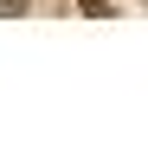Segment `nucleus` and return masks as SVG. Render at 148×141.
<instances>
[{"label":"nucleus","instance_id":"obj_1","mask_svg":"<svg viewBox=\"0 0 148 141\" xmlns=\"http://www.w3.org/2000/svg\"><path fill=\"white\" fill-rule=\"evenodd\" d=\"M77 13H90V19H103V13H110V0H77Z\"/></svg>","mask_w":148,"mask_h":141},{"label":"nucleus","instance_id":"obj_2","mask_svg":"<svg viewBox=\"0 0 148 141\" xmlns=\"http://www.w3.org/2000/svg\"><path fill=\"white\" fill-rule=\"evenodd\" d=\"M26 7H32V0H0V13H7V19H13V13H26Z\"/></svg>","mask_w":148,"mask_h":141}]
</instances>
